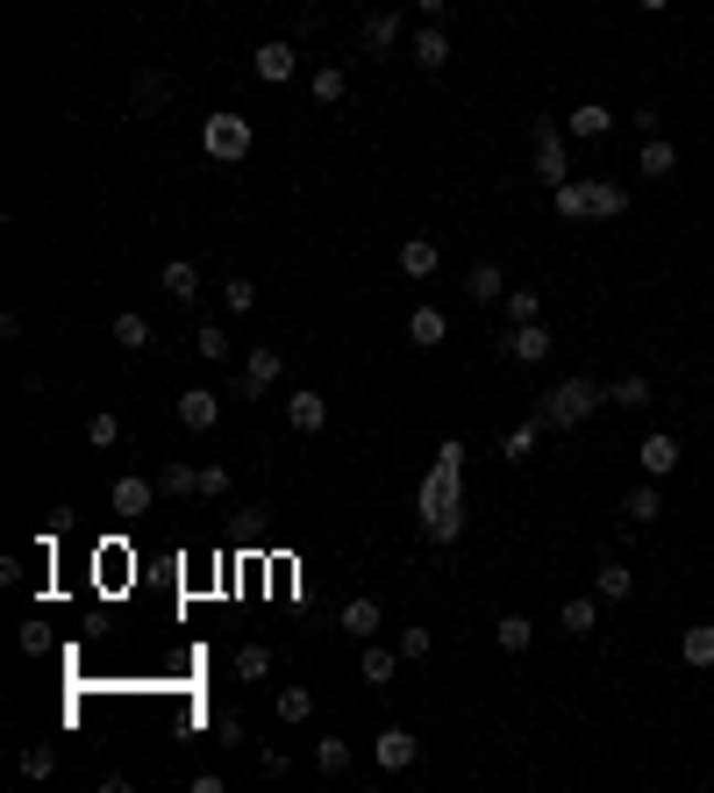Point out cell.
<instances>
[{
    "mask_svg": "<svg viewBox=\"0 0 714 793\" xmlns=\"http://www.w3.org/2000/svg\"><path fill=\"white\" fill-rule=\"evenodd\" d=\"M422 537L429 543H458L465 537V444L458 436H444V451H436L429 479H422Z\"/></svg>",
    "mask_w": 714,
    "mask_h": 793,
    "instance_id": "1",
    "label": "cell"
},
{
    "mask_svg": "<svg viewBox=\"0 0 714 793\" xmlns=\"http://www.w3.org/2000/svg\"><path fill=\"white\" fill-rule=\"evenodd\" d=\"M600 408H607V387H594L586 372H572V379H557V387L543 393V408H536V415L551 422L557 436H565V430H579V422H594Z\"/></svg>",
    "mask_w": 714,
    "mask_h": 793,
    "instance_id": "2",
    "label": "cell"
},
{
    "mask_svg": "<svg viewBox=\"0 0 714 793\" xmlns=\"http://www.w3.org/2000/svg\"><path fill=\"white\" fill-rule=\"evenodd\" d=\"M251 144H257V129L243 115H207L201 121V150L215 165H243V158H251Z\"/></svg>",
    "mask_w": 714,
    "mask_h": 793,
    "instance_id": "3",
    "label": "cell"
},
{
    "mask_svg": "<svg viewBox=\"0 0 714 793\" xmlns=\"http://www.w3.org/2000/svg\"><path fill=\"white\" fill-rule=\"evenodd\" d=\"M529 144H536V179H543V187H565V179H572V150H565V121L536 115V129H529Z\"/></svg>",
    "mask_w": 714,
    "mask_h": 793,
    "instance_id": "4",
    "label": "cell"
},
{
    "mask_svg": "<svg viewBox=\"0 0 714 793\" xmlns=\"http://www.w3.org/2000/svg\"><path fill=\"white\" fill-rule=\"evenodd\" d=\"M286 379V358L271 343H251V358H243V372H236V393L243 401H257V393H271Z\"/></svg>",
    "mask_w": 714,
    "mask_h": 793,
    "instance_id": "5",
    "label": "cell"
},
{
    "mask_svg": "<svg viewBox=\"0 0 714 793\" xmlns=\"http://www.w3.org/2000/svg\"><path fill=\"white\" fill-rule=\"evenodd\" d=\"M415 758H422V737H415V729L386 722V729H379V737H372V765H379V772H407V765H415Z\"/></svg>",
    "mask_w": 714,
    "mask_h": 793,
    "instance_id": "6",
    "label": "cell"
},
{
    "mask_svg": "<svg viewBox=\"0 0 714 793\" xmlns=\"http://www.w3.org/2000/svg\"><path fill=\"white\" fill-rule=\"evenodd\" d=\"M337 630H343V636H358V644H379V636H386V607H379L372 593H358V601H343Z\"/></svg>",
    "mask_w": 714,
    "mask_h": 793,
    "instance_id": "7",
    "label": "cell"
},
{
    "mask_svg": "<svg viewBox=\"0 0 714 793\" xmlns=\"http://www.w3.org/2000/svg\"><path fill=\"white\" fill-rule=\"evenodd\" d=\"M600 607H607V601H600V593H572V601H565V607H557V630H565V636H572V644H586V636H594V630H600Z\"/></svg>",
    "mask_w": 714,
    "mask_h": 793,
    "instance_id": "8",
    "label": "cell"
},
{
    "mask_svg": "<svg viewBox=\"0 0 714 793\" xmlns=\"http://www.w3.org/2000/svg\"><path fill=\"white\" fill-rule=\"evenodd\" d=\"M286 422H294L300 436H322L329 430V401L315 387H294V393H286Z\"/></svg>",
    "mask_w": 714,
    "mask_h": 793,
    "instance_id": "9",
    "label": "cell"
},
{
    "mask_svg": "<svg viewBox=\"0 0 714 793\" xmlns=\"http://www.w3.org/2000/svg\"><path fill=\"white\" fill-rule=\"evenodd\" d=\"M658 515H664V479H643V486L621 494V522H629V529H650Z\"/></svg>",
    "mask_w": 714,
    "mask_h": 793,
    "instance_id": "10",
    "label": "cell"
},
{
    "mask_svg": "<svg viewBox=\"0 0 714 793\" xmlns=\"http://www.w3.org/2000/svg\"><path fill=\"white\" fill-rule=\"evenodd\" d=\"M551 343H557V337H551L543 323H514V329H508V343H500V350H508L514 364H543V358H551Z\"/></svg>",
    "mask_w": 714,
    "mask_h": 793,
    "instance_id": "11",
    "label": "cell"
},
{
    "mask_svg": "<svg viewBox=\"0 0 714 793\" xmlns=\"http://www.w3.org/2000/svg\"><path fill=\"white\" fill-rule=\"evenodd\" d=\"M251 72H257V80H265V86H286V80H294V72H300V51H294V43H257Z\"/></svg>",
    "mask_w": 714,
    "mask_h": 793,
    "instance_id": "12",
    "label": "cell"
},
{
    "mask_svg": "<svg viewBox=\"0 0 714 793\" xmlns=\"http://www.w3.org/2000/svg\"><path fill=\"white\" fill-rule=\"evenodd\" d=\"M179 422H187L193 436H207V430H215V422H222L215 387H187V393H179Z\"/></svg>",
    "mask_w": 714,
    "mask_h": 793,
    "instance_id": "13",
    "label": "cell"
},
{
    "mask_svg": "<svg viewBox=\"0 0 714 793\" xmlns=\"http://www.w3.org/2000/svg\"><path fill=\"white\" fill-rule=\"evenodd\" d=\"M636 465H643V479H672L679 472V436H643V444H636Z\"/></svg>",
    "mask_w": 714,
    "mask_h": 793,
    "instance_id": "14",
    "label": "cell"
},
{
    "mask_svg": "<svg viewBox=\"0 0 714 793\" xmlns=\"http://www.w3.org/2000/svg\"><path fill=\"white\" fill-rule=\"evenodd\" d=\"M164 494V486L158 479H143V472H121V479H115V515H150V500H158Z\"/></svg>",
    "mask_w": 714,
    "mask_h": 793,
    "instance_id": "15",
    "label": "cell"
},
{
    "mask_svg": "<svg viewBox=\"0 0 714 793\" xmlns=\"http://www.w3.org/2000/svg\"><path fill=\"white\" fill-rule=\"evenodd\" d=\"M158 286H164V300L193 308V300H201V265H193V257H172V265L158 272Z\"/></svg>",
    "mask_w": 714,
    "mask_h": 793,
    "instance_id": "16",
    "label": "cell"
},
{
    "mask_svg": "<svg viewBox=\"0 0 714 793\" xmlns=\"http://www.w3.org/2000/svg\"><path fill=\"white\" fill-rule=\"evenodd\" d=\"M607 129H615V108H607V101H579V108L565 115V136H579V144H594Z\"/></svg>",
    "mask_w": 714,
    "mask_h": 793,
    "instance_id": "17",
    "label": "cell"
},
{
    "mask_svg": "<svg viewBox=\"0 0 714 793\" xmlns=\"http://www.w3.org/2000/svg\"><path fill=\"white\" fill-rule=\"evenodd\" d=\"M407 51H415V72H429V80L450 65V36H444L436 22H429V29H415V43H407Z\"/></svg>",
    "mask_w": 714,
    "mask_h": 793,
    "instance_id": "18",
    "label": "cell"
},
{
    "mask_svg": "<svg viewBox=\"0 0 714 793\" xmlns=\"http://www.w3.org/2000/svg\"><path fill=\"white\" fill-rule=\"evenodd\" d=\"M636 172H643V179H672V172H679L672 136H643V150H636Z\"/></svg>",
    "mask_w": 714,
    "mask_h": 793,
    "instance_id": "19",
    "label": "cell"
},
{
    "mask_svg": "<svg viewBox=\"0 0 714 793\" xmlns=\"http://www.w3.org/2000/svg\"><path fill=\"white\" fill-rule=\"evenodd\" d=\"M594 593H600V601H629V593H636V572L621 565L615 551H607L600 565H594Z\"/></svg>",
    "mask_w": 714,
    "mask_h": 793,
    "instance_id": "20",
    "label": "cell"
},
{
    "mask_svg": "<svg viewBox=\"0 0 714 793\" xmlns=\"http://www.w3.org/2000/svg\"><path fill=\"white\" fill-rule=\"evenodd\" d=\"M586 201H594V222L629 215V187H615V179H586Z\"/></svg>",
    "mask_w": 714,
    "mask_h": 793,
    "instance_id": "21",
    "label": "cell"
},
{
    "mask_svg": "<svg viewBox=\"0 0 714 793\" xmlns=\"http://www.w3.org/2000/svg\"><path fill=\"white\" fill-rule=\"evenodd\" d=\"M401 36H407V22H401V14H393V8L364 14V51H379V57H386V51H393V43H401Z\"/></svg>",
    "mask_w": 714,
    "mask_h": 793,
    "instance_id": "22",
    "label": "cell"
},
{
    "mask_svg": "<svg viewBox=\"0 0 714 793\" xmlns=\"http://www.w3.org/2000/svg\"><path fill=\"white\" fill-rule=\"evenodd\" d=\"M271 715H279V722H315V694L308 686H271Z\"/></svg>",
    "mask_w": 714,
    "mask_h": 793,
    "instance_id": "23",
    "label": "cell"
},
{
    "mask_svg": "<svg viewBox=\"0 0 714 793\" xmlns=\"http://www.w3.org/2000/svg\"><path fill=\"white\" fill-rule=\"evenodd\" d=\"M308 94L322 101V108H337V101H351V72H343V65H315L308 72Z\"/></svg>",
    "mask_w": 714,
    "mask_h": 793,
    "instance_id": "24",
    "label": "cell"
},
{
    "mask_svg": "<svg viewBox=\"0 0 714 793\" xmlns=\"http://www.w3.org/2000/svg\"><path fill=\"white\" fill-rule=\"evenodd\" d=\"M551 201H557V222H594V201H586V179L572 172L565 187H551Z\"/></svg>",
    "mask_w": 714,
    "mask_h": 793,
    "instance_id": "25",
    "label": "cell"
},
{
    "mask_svg": "<svg viewBox=\"0 0 714 793\" xmlns=\"http://www.w3.org/2000/svg\"><path fill=\"white\" fill-rule=\"evenodd\" d=\"M444 337H450V315H444V308H415V315H407V343L436 350Z\"/></svg>",
    "mask_w": 714,
    "mask_h": 793,
    "instance_id": "26",
    "label": "cell"
},
{
    "mask_svg": "<svg viewBox=\"0 0 714 793\" xmlns=\"http://www.w3.org/2000/svg\"><path fill=\"white\" fill-rule=\"evenodd\" d=\"M465 300H479V308L508 300V279H500V265H472V272H465Z\"/></svg>",
    "mask_w": 714,
    "mask_h": 793,
    "instance_id": "27",
    "label": "cell"
},
{
    "mask_svg": "<svg viewBox=\"0 0 714 793\" xmlns=\"http://www.w3.org/2000/svg\"><path fill=\"white\" fill-rule=\"evenodd\" d=\"M679 658H686L693 673H714V622H693V630L679 636Z\"/></svg>",
    "mask_w": 714,
    "mask_h": 793,
    "instance_id": "28",
    "label": "cell"
},
{
    "mask_svg": "<svg viewBox=\"0 0 714 793\" xmlns=\"http://www.w3.org/2000/svg\"><path fill=\"white\" fill-rule=\"evenodd\" d=\"M436 265H444V251H436L429 236H407V243H401V272H407V279H429Z\"/></svg>",
    "mask_w": 714,
    "mask_h": 793,
    "instance_id": "29",
    "label": "cell"
},
{
    "mask_svg": "<svg viewBox=\"0 0 714 793\" xmlns=\"http://www.w3.org/2000/svg\"><path fill=\"white\" fill-rule=\"evenodd\" d=\"M315 772H322V780H343V772H351V743L343 737H315Z\"/></svg>",
    "mask_w": 714,
    "mask_h": 793,
    "instance_id": "30",
    "label": "cell"
},
{
    "mask_svg": "<svg viewBox=\"0 0 714 793\" xmlns=\"http://www.w3.org/2000/svg\"><path fill=\"white\" fill-rule=\"evenodd\" d=\"M230 665H236V679H243V686H265V679H271V651H265V644H236V658H230Z\"/></svg>",
    "mask_w": 714,
    "mask_h": 793,
    "instance_id": "31",
    "label": "cell"
},
{
    "mask_svg": "<svg viewBox=\"0 0 714 793\" xmlns=\"http://www.w3.org/2000/svg\"><path fill=\"white\" fill-rule=\"evenodd\" d=\"M493 636H500V651H508V658H522V651L536 644V622H529V615H500Z\"/></svg>",
    "mask_w": 714,
    "mask_h": 793,
    "instance_id": "32",
    "label": "cell"
},
{
    "mask_svg": "<svg viewBox=\"0 0 714 793\" xmlns=\"http://www.w3.org/2000/svg\"><path fill=\"white\" fill-rule=\"evenodd\" d=\"M108 337H115L121 350H150V323H143V315H136V308H121L115 323H108Z\"/></svg>",
    "mask_w": 714,
    "mask_h": 793,
    "instance_id": "33",
    "label": "cell"
},
{
    "mask_svg": "<svg viewBox=\"0 0 714 793\" xmlns=\"http://www.w3.org/2000/svg\"><path fill=\"white\" fill-rule=\"evenodd\" d=\"M500 308H508V329H514V323H543V294H536V286H508V300H500Z\"/></svg>",
    "mask_w": 714,
    "mask_h": 793,
    "instance_id": "34",
    "label": "cell"
},
{
    "mask_svg": "<svg viewBox=\"0 0 714 793\" xmlns=\"http://www.w3.org/2000/svg\"><path fill=\"white\" fill-rule=\"evenodd\" d=\"M543 430H551V422H543V415H529L522 430H508V465H522V457H536V444H543Z\"/></svg>",
    "mask_w": 714,
    "mask_h": 793,
    "instance_id": "35",
    "label": "cell"
},
{
    "mask_svg": "<svg viewBox=\"0 0 714 793\" xmlns=\"http://www.w3.org/2000/svg\"><path fill=\"white\" fill-rule=\"evenodd\" d=\"M158 486L172 500H187V494H201V465H158Z\"/></svg>",
    "mask_w": 714,
    "mask_h": 793,
    "instance_id": "36",
    "label": "cell"
},
{
    "mask_svg": "<svg viewBox=\"0 0 714 793\" xmlns=\"http://www.w3.org/2000/svg\"><path fill=\"white\" fill-rule=\"evenodd\" d=\"M393 673H401V651L364 644V679H372V686H393Z\"/></svg>",
    "mask_w": 714,
    "mask_h": 793,
    "instance_id": "37",
    "label": "cell"
},
{
    "mask_svg": "<svg viewBox=\"0 0 714 793\" xmlns=\"http://www.w3.org/2000/svg\"><path fill=\"white\" fill-rule=\"evenodd\" d=\"M607 408H650V379H643V372L615 379V387H607Z\"/></svg>",
    "mask_w": 714,
    "mask_h": 793,
    "instance_id": "38",
    "label": "cell"
},
{
    "mask_svg": "<svg viewBox=\"0 0 714 793\" xmlns=\"http://www.w3.org/2000/svg\"><path fill=\"white\" fill-rule=\"evenodd\" d=\"M86 444H94V451H115V444H121V415H115V408L86 415Z\"/></svg>",
    "mask_w": 714,
    "mask_h": 793,
    "instance_id": "39",
    "label": "cell"
},
{
    "mask_svg": "<svg viewBox=\"0 0 714 793\" xmlns=\"http://www.w3.org/2000/svg\"><path fill=\"white\" fill-rule=\"evenodd\" d=\"M193 358H207V364L230 358V337H222V323H201V329H193Z\"/></svg>",
    "mask_w": 714,
    "mask_h": 793,
    "instance_id": "40",
    "label": "cell"
},
{
    "mask_svg": "<svg viewBox=\"0 0 714 793\" xmlns=\"http://www.w3.org/2000/svg\"><path fill=\"white\" fill-rule=\"evenodd\" d=\"M164 94H172V80H164V72H136V115H143V108H164Z\"/></svg>",
    "mask_w": 714,
    "mask_h": 793,
    "instance_id": "41",
    "label": "cell"
},
{
    "mask_svg": "<svg viewBox=\"0 0 714 793\" xmlns=\"http://www.w3.org/2000/svg\"><path fill=\"white\" fill-rule=\"evenodd\" d=\"M51 772H57V751L51 743H29L22 751V780H51Z\"/></svg>",
    "mask_w": 714,
    "mask_h": 793,
    "instance_id": "42",
    "label": "cell"
},
{
    "mask_svg": "<svg viewBox=\"0 0 714 793\" xmlns=\"http://www.w3.org/2000/svg\"><path fill=\"white\" fill-rule=\"evenodd\" d=\"M222 300H230L236 315H251V308H257V286H251V279H230V286H222Z\"/></svg>",
    "mask_w": 714,
    "mask_h": 793,
    "instance_id": "43",
    "label": "cell"
},
{
    "mask_svg": "<svg viewBox=\"0 0 714 793\" xmlns=\"http://www.w3.org/2000/svg\"><path fill=\"white\" fill-rule=\"evenodd\" d=\"M215 743H222V751H230V743H243V715H236V708L215 715Z\"/></svg>",
    "mask_w": 714,
    "mask_h": 793,
    "instance_id": "44",
    "label": "cell"
},
{
    "mask_svg": "<svg viewBox=\"0 0 714 793\" xmlns=\"http://www.w3.org/2000/svg\"><path fill=\"white\" fill-rule=\"evenodd\" d=\"M14 644H22L29 658H43V644H51V630H43V622H22V630H14Z\"/></svg>",
    "mask_w": 714,
    "mask_h": 793,
    "instance_id": "45",
    "label": "cell"
},
{
    "mask_svg": "<svg viewBox=\"0 0 714 793\" xmlns=\"http://www.w3.org/2000/svg\"><path fill=\"white\" fill-rule=\"evenodd\" d=\"M629 121H636V129H643V136H664V108H658V101H643V108H636Z\"/></svg>",
    "mask_w": 714,
    "mask_h": 793,
    "instance_id": "46",
    "label": "cell"
},
{
    "mask_svg": "<svg viewBox=\"0 0 714 793\" xmlns=\"http://www.w3.org/2000/svg\"><path fill=\"white\" fill-rule=\"evenodd\" d=\"M429 644H436L429 630H401V658H429Z\"/></svg>",
    "mask_w": 714,
    "mask_h": 793,
    "instance_id": "47",
    "label": "cell"
},
{
    "mask_svg": "<svg viewBox=\"0 0 714 793\" xmlns=\"http://www.w3.org/2000/svg\"><path fill=\"white\" fill-rule=\"evenodd\" d=\"M201 494L222 500V494H230V472H222V465H201Z\"/></svg>",
    "mask_w": 714,
    "mask_h": 793,
    "instance_id": "48",
    "label": "cell"
},
{
    "mask_svg": "<svg viewBox=\"0 0 714 793\" xmlns=\"http://www.w3.org/2000/svg\"><path fill=\"white\" fill-rule=\"evenodd\" d=\"M286 765H294L286 751H265V758H257V772H265V780H286Z\"/></svg>",
    "mask_w": 714,
    "mask_h": 793,
    "instance_id": "49",
    "label": "cell"
},
{
    "mask_svg": "<svg viewBox=\"0 0 714 793\" xmlns=\"http://www.w3.org/2000/svg\"><path fill=\"white\" fill-rule=\"evenodd\" d=\"M415 8L429 14V22H444V14H450V0H415Z\"/></svg>",
    "mask_w": 714,
    "mask_h": 793,
    "instance_id": "50",
    "label": "cell"
},
{
    "mask_svg": "<svg viewBox=\"0 0 714 793\" xmlns=\"http://www.w3.org/2000/svg\"><path fill=\"white\" fill-rule=\"evenodd\" d=\"M636 8H643V14H664V8H672V0H636Z\"/></svg>",
    "mask_w": 714,
    "mask_h": 793,
    "instance_id": "51",
    "label": "cell"
}]
</instances>
